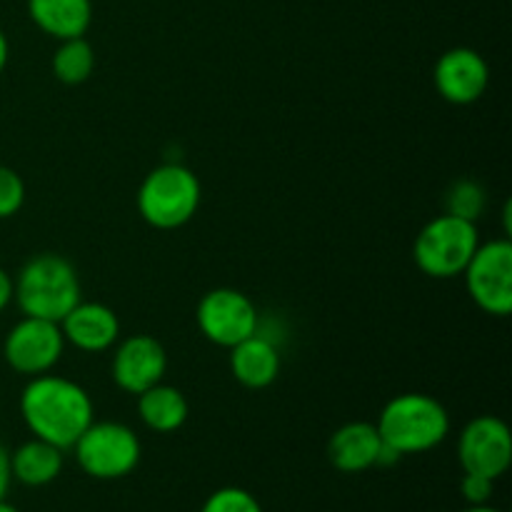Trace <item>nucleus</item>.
Returning <instances> with one entry per match:
<instances>
[{"label":"nucleus","instance_id":"f257e3e1","mask_svg":"<svg viewBox=\"0 0 512 512\" xmlns=\"http://www.w3.org/2000/svg\"><path fill=\"white\" fill-rule=\"evenodd\" d=\"M20 415L33 438L68 450L95 420V405L83 385L45 373L30 378L23 388Z\"/></svg>","mask_w":512,"mask_h":512},{"label":"nucleus","instance_id":"f03ea898","mask_svg":"<svg viewBox=\"0 0 512 512\" xmlns=\"http://www.w3.org/2000/svg\"><path fill=\"white\" fill-rule=\"evenodd\" d=\"M13 298L23 315L60 323L83 300L78 273L63 255L40 253L20 268Z\"/></svg>","mask_w":512,"mask_h":512},{"label":"nucleus","instance_id":"7ed1b4c3","mask_svg":"<svg viewBox=\"0 0 512 512\" xmlns=\"http://www.w3.org/2000/svg\"><path fill=\"white\" fill-rule=\"evenodd\" d=\"M375 428L395 453L418 455L445 443L450 435V415L433 395L403 393L385 405Z\"/></svg>","mask_w":512,"mask_h":512},{"label":"nucleus","instance_id":"20e7f679","mask_svg":"<svg viewBox=\"0 0 512 512\" xmlns=\"http://www.w3.org/2000/svg\"><path fill=\"white\" fill-rule=\"evenodd\" d=\"M203 188L198 175L180 163H165L150 170L138 188V213L150 228H183L198 213Z\"/></svg>","mask_w":512,"mask_h":512},{"label":"nucleus","instance_id":"39448f33","mask_svg":"<svg viewBox=\"0 0 512 512\" xmlns=\"http://www.w3.org/2000/svg\"><path fill=\"white\" fill-rule=\"evenodd\" d=\"M478 245V225L443 213L423 225L413 243V260L428 278H458L468 268Z\"/></svg>","mask_w":512,"mask_h":512},{"label":"nucleus","instance_id":"423d86ee","mask_svg":"<svg viewBox=\"0 0 512 512\" xmlns=\"http://www.w3.org/2000/svg\"><path fill=\"white\" fill-rule=\"evenodd\" d=\"M80 470L95 480H118L133 473L143 455L140 438L125 423L93 420L73 445Z\"/></svg>","mask_w":512,"mask_h":512},{"label":"nucleus","instance_id":"0eeeda50","mask_svg":"<svg viewBox=\"0 0 512 512\" xmlns=\"http://www.w3.org/2000/svg\"><path fill=\"white\" fill-rule=\"evenodd\" d=\"M465 288L483 313L508 318L512 313V243L510 238L480 243L468 268Z\"/></svg>","mask_w":512,"mask_h":512},{"label":"nucleus","instance_id":"6e6552de","mask_svg":"<svg viewBox=\"0 0 512 512\" xmlns=\"http://www.w3.org/2000/svg\"><path fill=\"white\" fill-rule=\"evenodd\" d=\"M195 320L205 340L230 350L255 335L260 313L253 300L240 290L215 288L200 298Z\"/></svg>","mask_w":512,"mask_h":512},{"label":"nucleus","instance_id":"1a4fd4ad","mask_svg":"<svg viewBox=\"0 0 512 512\" xmlns=\"http://www.w3.org/2000/svg\"><path fill=\"white\" fill-rule=\"evenodd\" d=\"M63 350L65 338L60 323L25 315L5 335L3 358L15 373L35 378V375L53 373V368L63 358Z\"/></svg>","mask_w":512,"mask_h":512},{"label":"nucleus","instance_id":"9d476101","mask_svg":"<svg viewBox=\"0 0 512 512\" xmlns=\"http://www.w3.org/2000/svg\"><path fill=\"white\" fill-rule=\"evenodd\" d=\"M458 460L465 473L498 480L512 463V435L505 420L478 415L458 438Z\"/></svg>","mask_w":512,"mask_h":512},{"label":"nucleus","instance_id":"9b49d317","mask_svg":"<svg viewBox=\"0 0 512 512\" xmlns=\"http://www.w3.org/2000/svg\"><path fill=\"white\" fill-rule=\"evenodd\" d=\"M168 373V353L153 335H130L115 343L110 375L123 393L140 395L143 390L163 383Z\"/></svg>","mask_w":512,"mask_h":512},{"label":"nucleus","instance_id":"f8f14e48","mask_svg":"<svg viewBox=\"0 0 512 512\" xmlns=\"http://www.w3.org/2000/svg\"><path fill=\"white\" fill-rule=\"evenodd\" d=\"M433 83L440 98L453 105H473L490 85V68L473 48H450L438 58Z\"/></svg>","mask_w":512,"mask_h":512},{"label":"nucleus","instance_id":"ddd939ff","mask_svg":"<svg viewBox=\"0 0 512 512\" xmlns=\"http://www.w3.org/2000/svg\"><path fill=\"white\" fill-rule=\"evenodd\" d=\"M65 345H73L80 353H105L120 340V320L113 308L103 303L80 300L60 320Z\"/></svg>","mask_w":512,"mask_h":512},{"label":"nucleus","instance_id":"4468645a","mask_svg":"<svg viewBox=\"0 0 512 512\" xmlns=\"http://www.w3.org/2000/svg\"><path fill=\"white\" fill-rule=\"evenodd\" d=\"M380 450H383V438L378 428L365 420H355L335 430L328 443V458L340 473H363L378 468Z\"/></svg>","mask_w":512,"mask_h":512},{"label":"nucleus","instance_id":"2eb2a0df","mask_svg":"<svg viewBox=\"0 0 512 512\" xmlns=\"http://www.w3.org/2000/svg\"><path fill=\"white\" fill-rule=\"evenodd\" d=\"M280 348L263 335H250L248 340L230 348V370L233 378L248 390H265L280 375Z\"/></svg>","mask_w":512,"mask_h":512},{"label":"nucleus","instance_id":"dca6fc26","mask_svg":"<svg viewBox=\"0 0 512 512\" xmlns=\"http://www.w3.org/2000/svg\"><path fill=\"white\" fill-rule=\"evenodd\" d=\"M28 15L45 35L60 40L85 38L93 23L90 0H28Z\"/></svg>","mask_w":512,"mask_h":512},{"label":"nucleus","instance_id":"f3484780","mask_svg":"<svg viewBox=\"0 0 512 512\" xmlns=\"http://www.w3.org/2000/svg\"><path fill=\"white\" fill-rule=\"evenodd\" d=\"M138 415L153 433H175L190 415L188 398L173 385L158 383L138 395Z\"/></svg>","mask_w":512,"mask_h":512},{"label":"nucleus","instance_id":"a211bd4d","mask_svg":"<svg viewBox=\"0 0 512 512\" xmlns=\"http://www.w3.org/2000/svg\"><path fill=\"white\" fill-rule=\"evenodd\" d=\"M13 480L25 488H43L63 473V450L45 440L33 438L10 453Z\"/></svg>","mask_w":512,"mask_h":512},{"label":"nucleus","instance_id":"6ab92c4d","mask_svg":"<svg viewBox=\"0 0 512 512\" xmlns=\"http://www.w3.org/2000/svg\"><path fill=\"white\" fill-rule=\"evenodd\" d=\"M53 75L65 85H80L93 75L95 50L85 38L60 40L53 53Z\"/></svg>","mask_w":512,"mask_h":512},{"label":"nucleus","instance_id":"aec40b11","mask_svg":"<svg viewBox=\"0 0 512 512\" xmlns=\"http://www.w3.org/2000/svg\"><path fill=\"white\" fill-rule=\"evenodd\" d=\"M485 205H488V193L475 180H458L445 193V213L470 220V223H475L485 213Z\"/></svg>","mask_w":512,"mask_h":512},{"label":"nucleus","instance_id":"412c9836","mask_svg":"<svg viewBox=\"0 0 512 512\" xmlns=\"http://www.w3.org/2000/svg\"><path fill=\"white\" fill-rule=\"evenodd\" d=\"M200 512H263L258 498L243 488H220L205 500Z\"/></svg>","mask_w":512,"mask_h":512},{"label":"nucleus","instance_id":"4be33fe9","mask_svg":"<svg viewBox=\"0 0 512 512\" xmlns=\"http://www.w3.org/2000/svg\"><path fill=\"white\" fill-rule=\"evenodd\" d=\"M25 203V183L13 168L0 165V220L13 218Z\"/></svg>","mask_w":512,"mask_h":512},{"label":"nucleus","instance_id":"5701e85b","mask_svg":"<svg viewBox=\"0 0 512 512\" xmlns=\"http://www.w3.org/2000/svg\"><path fill=\"white\" fill-rule=\"evenodd\" d=\"M495 480L483 478V475L465 473L463 483H460V493H463L465 503L468 505H485L490 498H493Z\"/></svg>","mask_w":512,"mask_h":512},{"label":"nucleus","instance_id":"b1692460","mask_svg":"<svg viewBox=\"0 0 512 512\" xmlns=\"http://www.w3.org/2000/svg\"><path fill=\"white\" fill-rule=\"evenodd\" d=\"M10 483H13V470H10V453L3 443H0V500L8 495Z\"/></svg>","mask_w":512,"mask_h":512},{"label":"nucleus","instance_id":"393cba45","mask_svg":"<svg viewBox=\"0 0 512 512\" xmlns=\"http://www.w3.org/2000/svg\"><path fill=\"white\" fill-rule=\"evenodd\" d=\"M10 300H13V278L0 268V313L8 308Z\"/></svg>","mask_w":512,"mask_h":512},{"label":"nucleus","instance_id":"a878e982","mask_svg":"<svg viewBox=\"0 0 512 512\" xmlns=\"http://www.w3.org/2000/svg\"><path fill=\"white\" fill-rule=\"evenodd\" d=\"M8 55H10L8 38H5V33H3V30H0V73H3L5 65H8Z\"/></svg>","mask_w":512,"mask_h":512},{"label":"nucleus","instance_id":"bb28decb","mask_svg":"<svg viewBox=\"0 0 512 512\" xmlns=\"http://www.w3.org/2000/svg\"><path fill=\"white\" fill-rule=\"evenodd\" d=\"M463 512H503V510H498V508H493V505H470V508H465Z\"/></svg>","mask_w":512,"mask_h":512},{"label":"nucleus","instance_id":"cd10ccee","mask_svg":"<svg viewBox=\"0 0 512 512\" xmlns=\"http://www.w3.org/2000/svg\"><path fill=\"white\" fill-rule=\"evenodd\" d=\"M0 512H20V510L13 508V505L5 503V500H0Z\"/></svg>","mask_w":512,"mask_h":512}]
</instances>
